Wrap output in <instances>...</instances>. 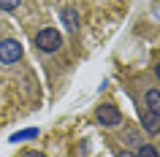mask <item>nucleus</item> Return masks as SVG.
<instances>
[{
	"instance_id": "3",
	"label": "nucleus",
	"mask_w": 160,
	"mask_h": 157,
	"mask_svg": "<svg viewBox=\"0 0 160 157\" xmlns=\"http://www.w3.org/2000/svg\"><path fill=\"white\" fill-rule=\"evenodd\" d=\"M98 122L106 125V127H117L122 122V114H119L117 106H101L98 108Z\"/></svg>"
},
{
	"instance_id": "7",
	"label": "nucleus",
	"mask_w": 160,
	"mask_h": 157,
	"mask_svg": "<svg viewBox=\"0 0 160 157\" xmlns=\"http://www.w3.org/2000/svg\"><path fill=\"white\" fill-rule=\"evenodd\" d=\"M136 157H160V155H158V149H155V146L141 144V146H138V152H136Z\"/></svg>"
},
{
	"instance_id": "12",
	"label": "nucleus",
	"mask_w": 160,
	"mask_h": 157,
	"mask_svg": "<svg viewBox=\"0 0 160 157\" xmlns=\"http://www.w3.org/2000/svg\"><path fill=\"white\" fill-rule=\"evenodd\" d=\"M155 76H158V79H160V62H158V68H155Z\"/></svg>"
},
{
	"instance_id": "1",
	"label": "nucleus",
	"mask_w": 160,
	"mask_h": 157,
	"mask_svg": "<svg viewBox=\"0 0 160 157\" xmlns=\"http://www.w3.org/2000/svg\"><path fill=\"white\" fill-rule=\"evenodd\" d=\"M35 46L41 52H46V54H54V52H60V46H62V38H60V33L54 27H43L41 33L35 35Z\"/></svg>"
},
{
	"instance_id": "6",
	"label": "nucleus",
	"mask_w": 160,
	"mask_h": 157,
	"mask_svg": "<svg viewBox=\"0 0 160 157\" xmlns=\"http://www.w3.org/2000/svg\"><path fill=\"white\" fill-rule=\"evenodd\" d=\"M144 100H147V111H152V114H160V90H147Z\"/></svg>"
},
{
	"instance_id": "10",
	"label": "nucleus",
	"mask_w": 160,
	"mask_h": 157,
	"mask_svg": "<svg viewBox=\"0 0 160 157\" xmlns=\"http://www.w3.org/2000/svg\"><path fill=\"white\" fill-rule=\"evenodd\" d=\"M22 157H46V155H41V152H25Z\"/></svg>"
},
{
	"instance_id": "11",
	"label": "nucleus",
	"mask_w": 160,
	"mask_h": 157,
	"mask_svg": "<svg viewBox=\"0 0 160 157\" xmlns=\"http://www.w3.org/2000/svg\"><path fill=\"white\" fill-rule=\"evenodd\" d=\"M117 157H136V155H133V152H119Z\"/></svg>"
},
{
	"instance_id": "5",
	"label": "nucleus",
	"mask_w": 160,
	"mask_h": 157,
	"mask_svg": "<svg viewBox=\"0 0 160 157\" xmlns=\"http://www.w3.org/2000/svg\"><path fill=\"white\" fill-rule=\"evenodd\" d=\"M141 125H144V130L147 133H160V114H152V111H147V114L141 116Z\"/></svg>"
},
{
	"instance_id": "9",
	"label": "nucleus",
	"mask_w": 160,
	"mask_h": 157,
	"mask_svg": "<svg viewBox=\"0 0 160 157\" xmlns=\"http://www.w3.org/2000/svg\"><path fill=\"white\" fill-rule=\"evenodd\" d=\"M33 135H38V130H22L14 135V141H25V138H33Z\"/></svg>"
},
{
	"instance_id": "2",
	"label": "nucleus",
	"mask_w": 160,
	"mask_h": 157,
	"mask_svg": "<svg viewBox=\"0 0 160 157\" xmlns=\"http://www.w3.org/2000/svg\"><path fill=\"white\" fill-rule=\"evenodd\" d=\"M19 57H22V43H19V41H14V38L0 41V62L11 65V62H17Z\"/></svg>"
},
{
	"instance_id": "8",
	"label": "nucleus",
	"mask_w": 160,
	"mask_h": 157,
	"mask_svg": "<svg viewBox=\"0 0 160 157\" xmlns=\"http://www.w3.org/2000/svg\"><path fill=\"white\" fill-rule=\"evenodd\" d=\"M19 3H22V0H0V8L3 11H17Z\"/></svg>"
},
{
	"instance_id": "4",
	"label": "nucleus",
	"mask_w": 160,
	"mask_h": 157,
	"mask_svg": "<svg viewBox=\"0 0 160 157\" xmlns=\"http://www.w3.org/2000/svg\"><path fill=\"white\" fill-rule=\"evenodd\" d=\"M60 17H62V22H65L68 30H79V14H76L73 6H65V8L60 11Z\"/></svg>"
}]
</instances>
